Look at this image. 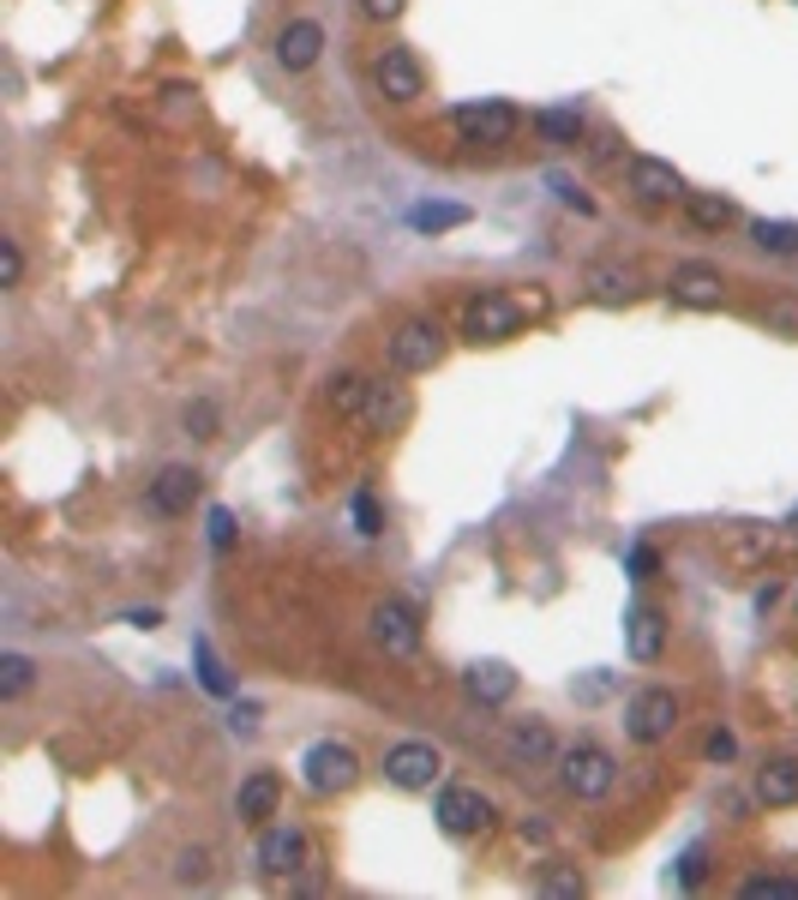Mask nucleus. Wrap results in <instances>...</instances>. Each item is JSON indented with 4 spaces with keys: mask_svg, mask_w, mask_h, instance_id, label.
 Segmentation results:
<instances>
[{
    "mask_svg": "<svg viewBox=\"0 0 798 900\" xmlns=\"http://www.w3.org/2000/svg\"><path fill=\"white\" fill-rule=\"evenodd\" d=\"M523 318H528V306L516 301V294L486 289V294H475V301L463 306V336L468 343H505V336L523 331Z\"/></svg>",
    "mask_w": 798,
    "mask_h": 900,
    "instance_id": "1",
    "label": "nucleus"
},
{
    "mask_svg": "<svg viewBox=\"0 0 798 900\" xmlns=\"http://www.w3.org/2000/svg\"><path fill=\"white\" fill-rule=\"evenodd\" d=\"M301 780L319 792V799H331V792H349L354 780H361V757H354V745H343V739H319V745L301 757Z\"/></svg>",
    "mask_w": 798,
    "mask_h": 900,
    "instance_id": "2",
    "label": "nucleus"
},
{
    "mask_svg": "<svg viewBox=\"0 0 798 900\" xmlns=\"http://www.w3.org/2000/svg\"><path fill=\"white\" fill-rule=\"evenodd\" d=\"M445 361V324L438 318H403L391 331V366L396 373H433Z\"/></svg>",
    "mask_w": 798,
    "mask_h": 900,
    "instance_id": "3",
    "label": "nucleus"
},
{
    "mask_svg": "<svg viewBox=\"0 0 798 900\" xmlns=\"http://www.w3.org/2000/svg\"><path fill=\"white\" fill-rule=\"evenodd\" d=\"M558 780H565L570 799H607L613 780H618V762L600 745H576V750L558 757Z\"/></svg>",
    "mask_w": 798,
    "mask_h": 900,
    "instance_id": "4",
    "label": "nucleus"
},
{
    "mask_svg": "<svg viewBox=\"0 0 798 900\" xmlns=\"http://www.w3.org/2000/svg\"><path fill=\"white\" fill-rule=\"evenodd\" d=\"M438 775H445V757H438V745H426V739H403V745L384 750V780L403 787V792H426Z\"/></svg>",
    "mask_w": 798,
    "mask_h": 900,
    "instance_id": "5",
    "label": "nucleus"
},
{
    "mask_svg": "<svg viewBox=\"0 0 798 900\" xmlns=\"http://www.w3.org/2000/svg\"><path fill=\"white\" fill-rule=\"evenodd\" d=\"M451 121L463 132V144H511L516 132H523V114H516L511 102H463Z\"/></svg>",
    "mask_w": 798,
    "mask_h": 900,
    "instance_id": "6",
    "label": "nucleus"
},
{
    "mask_svg": "<svg viewBox=\"0 0 798 900\" xmlns=\"http://www.w3.org/2000/svg\"><path fill=\"white\" fill-rule=\"evenodd\" d=\"M373 84H378V97L384 102H415L426 91V72L415 61V49H403V42H391V49H378V61H373Z\"/></svg>",
    "mask_w": 798,
    "mask_h": 900,
    "instance_id": "7",
    "label": "nucleus"
},
{
    "mask_svg": "<svg viewBox=\"0 0 798 900\" xmlns=\"http://www.w3.org/2000/svg\"><path fill=\"white\" fill-rule=\"evenodd\" d=\"M625 727H630V739H637V745L673 739V727H678V697H673V690H660V685L643 690V697H630Z\"/></svg>",
    "mask_w": 798,
    "mask_h": 900,
    "instance_id": "8",
    "label": "nucleus"
},
{
    "mask_svg": "<svg viewBox=\"0 0 798 900\" xmlns=\"http://www.w3.org/2000/svg\"><path fill=\"white\" fill-rule=\"evenodd\" d=\"M438 822H445V835H481L493 829V799L481 787H445L438 792Z\"/></svg>",
    "mask_w": 798,
    "mask_h": 900,
    "instance_id": "9",
    "label": "nucleus"
},
{
    "mask_svg": "<svg viewBox=\"0 0 798 900\" xmlns=\"http://www.w3.org/2000/svg\"><path fill=\"white\" fill-rule=\"evenodd\" d=\"M301 864H306V835L294 829V822H276V829L259 835V870H264L271 882L294 877Z\"/></svg>",
    "mask_w": 798,
    "mask_h": 900,
    "instance_id": "10",
    "label": "nucleus"
},
{
    "mask_svg": "<svg viewBox=\"0 0 798 900\" xmlns=\"http://www.w3.org/2000/svg\"><path fill=\"white\" fill-rule=\"evenodd\" d=\"M667 294L678 306H720L727 301V276L715 271V264H673V276H667Z\"/></svg>",
    "mask_w": 798,
    "mask_h": 900,
    "instance_id": "11",
    "label": "nucleus"
},
{
    "mask_svg": "<svg viewBox=\"0 0 798 900\" xmlns=\"http://www.w3.org/2000/svg\"><path fill=\"white\" fill-rule=\"evenodd\" d=\"M630 193L643 204H673V199H685V174L660 156H630Z\"/></svg>",
    "mask_w": 798,
    "mask_h": 900,
    "instance_id": "12",
    "label": "nucleus"
},
{
    "mask_svg": "<svg viewBox=\"0 0 798 900\" xmlns=\"http://www.w3.org/2000/svg\"><path fill=\"white\" fill-rule=\"evenodd\" d=\"M192 498H199V468H186V463H169L151 481V510L156 516H186Z\"/></svg>",
    "mask_w": 798,
    "mask_h": 900,
    "instance_id": "13",
    "label": "nucleus"
},
{
    "mask_svg": "<svg viewBox=\"0 0 798 900\" xmlns=\"http://www.w3.org/2000/svg\"><path fill=\"white\" fill-rule=\"evenodd\" d=\"M373 637L391 648V655H415V648H421V625H415V613H408L403 600H378V607H373Z\"/></svg>",
    "mask_w": 798,
    "mask_h": 900,
    "instance_id": "14",
    "label": "nucleus"
},
{
    "mask_svg": "<svg viewBox=\"0 0 798 900\" xmlns=\"http://www.w3.org/2000/svg\"><path fill=\"white\" fill-rule=\"evenodd\" d=\"M276 805H283V780H276L271 769L246 775L241 792H234V810H241V822H253V829H264V822L276 817Z\"/></svg>",
    "mask_w": 798,
    "mask_h": 900,
    "instance_id": "15",
    "label": "nucleus"
},
{
    "mask_svg": "<svg viewBox=\"0 0 798 900\" xmlns=\"http://www.w3.org/2000/svg\"><path fill=\"white\" fill-rule=\"evenodd\" d=\"M319 49H324V24H313V19H294V24L276 31V61H283L289 72H306L319 61Z\"/></svg>",
    "mask_w": 798,
    "mask_h": 900,
    "instance_id": "16",
    "label": "nucleus"
},
{
    "mask_svg": "<svg viewBox=\"0 0 798 900\" xmlns=\"http://www.w3.org/2000/svg\"><path fill=\"white\" fill-rule=\"evenodd\" d=\"M625 648L630 660H660V648H667V618H660V607H630L625 618Z\"/></svg>",
    "mask_w": 798,
    "mask_h": 900,
    "instance_id": "17",
    "label": "nucleus"
},
{
    "mask_svg": "<svg viewBox=\"0 0 798 900\" xmlns=\"http://www.w3.org/2000/svg\"><path fill=\"white\" fill-rule=\"evenodd\" d=\"M463 685H468V697H475V702L498 708V702H511V690H516V673L505 667V660H475V667L463 673Z\"/></svg>",
    "mask_w": 798,
    "mask_h": 900,
    "instance_id": "18",
    "label": "nucleus"
},
{
    "mask_svg": "<svg viewBox=\"0 0 798 900\" xmlns=\"http://www.w3.org/2000/svg\"><path fill=\"white\" fill-rule=\"evenodd\" d=\"M757 805L780 810V805H798V757H775L757 769Z\"/></svg>",
    "mask_w": 798,
    "mask_h": 900,
    "instance_id": "19",
    "label": "nucleus"
},
{
    "mask_svg": "<svg viewBox=\"0 0 798 900\" xmlns=\"http://www.w3.org/2000/svg\"><path fill=\"white\" fill-rule=\"evenodd\" d=\"M685 204H690V223H697L703 234H720V229L738 223V204L720 199V193H685Z\"/></svg>",
    "mask_w": 798,
    "mask_h": 900,
    "instance_id": "20",
    "label": "nucleus"
},
{
    "mask_svg": "<svg viewBox=\"0 0 798 900\" xmlns=\"http://www.w3.org/2000/svg\"><path fill=\"white\" fill-rule=\"evenodd\" d=\"M588 289H595V301L618 306V301L637 294V271H630V264H595V271H588Z\"/></svg>",
    "mask_w": 798,
    "mask_h": 900,
    "instance_id": "21",
    "label": "nucleus"
},
{
    "mask_svg": "<svg viewBox=\"0 0 798 900\" xmlns=\"http://www.w3.org/2000/svg\"><path fill=\"white\" fill-rule=\"evenodd\" d=\"M535 132L546 144H558V151H570V144H583V114H576V109H541Z\"/></svg>",
    "mask_w": 798,
    "mask_h": 900,
    "instance_id": "22",
    "label": "nucleus"
},
{
    "mask_svg": "<svg viewBox=\"0 0 798 900\" xmlns=\"http://www.w3.org/2000/svg\"><path fill=\"white\" fill-rule=\"evenodd\" d=\"M403 415H408V396L396 385H373V396H366V408H361V421L378 426V433H384V426H396Z\"/></svg>",
    "mask_w": 798,
    "mask_h": 900,
    "instance_id": "23",
    "label": "nucleus"
},
{
    "mask_svg": "<svg viewBox=\"0 0 798 900\" xmlns=\"http://www.w3.org/2000/svg\"><path fill=\"white\" fill-rule=\"evenodd\" d=\"M468 223V204H415L408 211V229H421V234H445V229H463Z\"/></svg>",
    "mask_w": 798,
    "mask_h": 900,
    "instance_id": "24",
    "label": "nucleus"
},
{
    "mask_svg": "<svg viewBox=\"0 0 798 900\" xmlns=\"http://www.w3.org/2000/svg\"><path fill=\"white\" fill-rule=\"evenodd\" d=\"M505 750H511V762H553L558 757V745H553L546 727H516Z\"/></svg>",
    "mask_w": 798,
    "mask_h": 900,
    "instance_id": "25",
    "label": "nucleus"
},
{
    "mask_svg": "<svg viewBox=\"0 0 798 900\" xmlns=\"http://www.w3.org/2000/svg\"><path fill=\"white\" fill-rule=\"evenodd\" d=\"M324 396H331V408H336V415H361V408H366V396H373V378H361V373H336V378H331V391H324Z\"/></svg>",
    "mask_w": 798,
    "mask_h": 900,
    "instance_id": "26",
    "label": "nucleus"
},
{
    "mask_svg": "<svg viewBox=\"0 0 798 900\" xmlns=\"http://www.w3.org/2000/svg\"><path fill=\"white\" fill-rule=\"evenodd\" d=\"M750 241L762 246V253H775V259H787V253H798V223H750Z\"/></svg>",
    "mask_w": 798,
    "mask_h": 900,
    "instance_id": "27",
    "label": "nucleus"
},
{
    "mask_svg": "<svg viewBox=\"0 0 798 900\" xmlns=\"http://www.w3.org/2000/svg\"><path fill=\"white\" fill-rule=\"evenodd\" d=\"M31 678H37V667H31V655H0V697H24L31 690Z\"/></svg>",
    "mask_w": 798,
    "mask_h": 900,
    "instance_id": "28",
    "label": "nucleus"
},
{
    "mask_svg": "<svg viewBox=\"0 0 798 900\" xmlns=\"http://www.w3.org/2000/svg\"><path fill=\"white\" fill-rule=\"evenodd\" d=\"M192 660H199V678H204V690H211V697H229V690H234V685H229V673H223V660H216V648H211V643H204V637H199V643H192Z\"/></svg>",
    "mask_w": 798,
    "mask_h": 900,
    "instance_id": "29",
    "label": "nucleus"
},
{
    "mask_svg": "<svg viewBox=\"0 0 798 900\" xmlns=\"http://www.w3.org/2000/svg\"><path fill=\"white\" fill-rule=\"evenodd\" d=\"M738 894L745 900H798V882L792 877H750Z\"/></svg>",
    "mask_w": 798,
    "mask_h": 900,
    "instance_id": "30",
    "label": "nucleus"
},
{
    "mask_svg": "<svg viewBox=\"0 0 798 900\" xmlns=\"http://www.w3.org/2000/svg\"><path fill=\"white\" fill-rule=\"evenodd\" d=\"M541 894H583V870L546 864V870H541Z\"/></svg>",
    "mask_w": 798,
    "mask_h": 900,
    "instance_id": "31",
    "label": "nucleus"
},
{
    "mask_svg": "<svg viewBox=\"0 0 798 900\" xmlns=\"http://www.w3.org/2000/svg\"><path fill=\"white\" fill-rule=\"evenodd\" d=\"M24 283V253L12 234H0V289H19Z\"/></svg>",
    "mask_w": 798,
    "mask_h": 900,
    "instance_id": "32",
    "label": "nucleus"
},
{
    "mask_svg": "<svg viewBox=\"0 0 798 900\" xmlns=\"http://www.w3.org/2000/svg\"><path fill=\"white\" fill-rule=\"evenodd\" d=\"M762 324H768V331H787V336H798V301H792V294L768 301V306H762Z\"/></svg>",
    "mask_w": 798,
    "mask_h": 900,
    "instance_id": "33",
    "label": "nucleus"
},
{
    "mask_svg": "<svg viewBox=\"0 0 798 900\" xmlns=\"http://www.w3.org/2000/svg\"><path fill=\"white\" fill-rule=\"evenodd\" d=\"M186 433L192 438H216V403H204V396L186 403Z\"/></svg>",
    "mask_w": 798,
    "mask_h": 900,
    "instance_id": "34",
    "label": "nucleus"
},
{
    "mask_svg": "<svg viewBox=\"0 0 798 900\" xmlns=\"http://www.w3.org/2000/svg\"><path fill=\"white\" fill-rule=\"evenodd\" d=\"M354 528H361V535H378V528H384V516H378V498L366 493V486H361V493H354Z\"/></svg>",
    "mask_w": 798,
    "mask_h": 900,
    "instance_id": "35",
    "label": "nucleus"
},
{
    "mask_svg": "<svg viewBox=\"0 0 798 900\" xmlns=\"http://www.w3.org/2000/svg\"><path fill=\"white\" fill-rule=\"evenodd\" d=\"M181 882H211V852H204V847L181 852Z\"/></svg>",
    "mask_w": 798,
    "mask_h": 900,
    "instance_id": "36",
    "label": "nucleus"
},
{
    "mask_svg": "<svg viewBox=\"0 0 798 900\" xmlns=\"http://www.w3.org/2000/svg\"><path fill=\"white\" fill-rule=\"evenodd\" d=\"M703 870H708V852H703V847H690L685 859H678V882H690V889H697Z\"/></svg>",
    "mask_w": 798,
    "mask_h": 900,
    "instance_id": "37",
    "label": "nucleus"
},
{
    "mask_svg": "<svg viewBox=\"0 0 798 900\" xmlns=\"http://www.w3.org/2000/svg\"><path fill=\"white\" fill-rule=\"evenodd\" d=\"M211 547H216V553L234 547V516H229V510H211Z\"/></svg>",
    "mask_w": 798,
    "mask_h": 900,
    "instance_id": "38",
    "label": "nucleus"
},
{
    "mask_svg": "<svg viewBox=\"0 0 798 900\" xmlns=\"http://www.w3.org/2000/svg\"><path fill=\"white\" fill-rule=\"evenodd\" d=\"M553 193L565 199V204H576V211H595V199H588V193H576V186L565 181V174H553Z\"/></svg>",
    "mask_w": 798,
    "mask_h": 900,
    "instance_id": "39",
    "label": "nucleus"
},
{
    "mask_svg": "<svg viewBox=\"0 0 798 900\" xmlns=\"http://www.w3.org/2000/svg\"><path fill=\"white\" fill-rule=\"evenodd\" d=\"M708 757H715V762H733V757H738V739H733V732H708Z\"/></svg>",
    "mask_w": 798,
    "mask_h": 900,
    "instance_id": "40",
    "label": "nucleus"
},
{
    "mask_svg": "<svg viewBox=\"0 0 798 900\" xmlns=\"http://www.w3.org/2000/svg\"><path fill=\"white\" fill-rule=\"evenodd\" d=\"M361 12H366V19H396L403 0H361Z\"/></svg>",
    "mask_w": 798,
    "mask_h": 900,
    "instance_id": "41",
    "label": "nucleus"
},
{
    "mask_svg": "<svg viewBox=\"0 0 798 900\" xmlns=\"http://www.w3.org/2000/svg\"><path fill=\"white\" fill-rule=\"evenodd\" d=\"M253 727H259V708L241 702V708H234V732H253Z\"/></svg>",
    "mask_w": 798,
    "mask_h": 900,
    "instance_id": "42",
    "label": "nucleus"
},
{
    "mask_svg": "<svg viewBox=\"0 0 798 900\" xmlns=\"http://www.w3.org/2000/svg\"><path fill=\"white\" fill-rule=\"evenodd\" d=\"M630 570H637V577H648V570H655V553L637 547V553H630Z\"/></svg>",
    "mask_w": 798,
    "mask_h": 900,
    "instance_id": "43",
    "label": "nucleus"
}]
</instances>
